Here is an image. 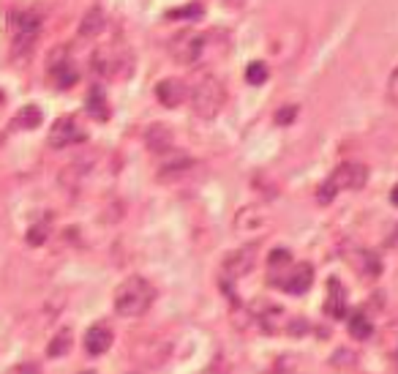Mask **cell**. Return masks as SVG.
<instances>
[{
  "instance_id": "9a60e30c",
  "label": "cell",
  "mask_w": 398,
  "mask_h": 374,
  "mask_svg": "<svg viewBox=\"0 0 398 374\" xmlns=\"http://www.w3.org/2000/svg\"><path fill=\"white\" fill-rule=\"evenodd\" d=\"M172 143H175V137L167 123H153L145 131V145H148V150H153V153H170V150H172Z\"/></svg>"
},
{
  "instance_id": "2e32d148",
  "label": "cell",
  "mask_w": 398,
  "mask_h": 374,
  "mask_svg": "<svg viewBox=\"0 0 398 374\" xmlns=\"http://www.w3.org/2000/svg\"><path fill=\"white\" fill-rule=\"evenodd\" d=\"M292 268V254L287 249H276L270 251V257H267V285L273 287H281L284 282V276H287V270Z\"/></svg>"
},
{
  "instance_id": "ffe728a7",
  "label": "cell",
  "mask_w": 398,
  "mask_h": 374,
  "mask_svg": "<svg viewBox=\"0 0 398 374\" xmlns=\"http://www.w3.org/2000/svg\"><path fill=\"white\" fill-rule=\"evenodd\" d=\"M355 257H358V260H352V265L358 268L365 279H377L382 273V260L374 251H358Z\"/></svg>"
},
{
  "instance_id": "277c9868",
  "label": "cell",
  "mask_w": 398,
  "mask_h": 374,
  "mask_svg": "<svg viewBox=\"0 0 398 374\" xmlns=\"http://www.w3.org/2000/svg\"><path fill=\"white\" fill-rule=\"evenodd\" d=\"M202 50H205V36L194 33V31H183L170 41V55L180 66H194L202 57Z\"/></svg>"
},
{
  "instance_id": "e0dca14e",
  "label": "cell",
  "mask_w": 398,
  "mask_h": 374,
  "mask_svg": "<svg viewBox=\"0 0 398 374\" xmlns=\"http://www.w3.org/2000/svg\"><path fill=\"white\" fill-rule=\"evenodd\" d=\"M106 25V17L101 9H90L79 22V38H96Z\"/></svg>"
},
{
  "instance_id": "4316f807",
  "label": "cell",
  "mask_w": 398,
  "mask_h": 374,
  "mask_svg": "<svg viewBox=\"0 0 398 374\" xmlns=\"http://www.w3.org/2000/svg\"><path fill=\"white\" fill-rule=\"evenodd\" d=\"M336 194H338V189H336L333 180L328 178L319 189H316V202H319V205H330V202L336 199Z\"/></svg>"
},
{
  "instance_id": "83f0119b",
  "label": "cell",
  "mask_w": 398,
  "mask_h": 374,
  "mask_svg": "<svg viewBox=\"0 0 398 374\" xmlns=\"http://www.w3.org/2000/svg\"><path fill=\"white\" fill-rule=\"evenodd\" d=\"M47 235H50L47 224H35V227L28 230V243H31V246H41V243L47 241Z\"/></svg>"
},
{
  "instance_id": "836d02e7",
  "label": "cell",
  "mask_w": 398,
  "mask_h": 374,
  "mask_svg": "<svg viewBox=\"0 0 398 374\" xmlns=\"http://www.w3.org/2000/svg\"><path fill=\"white\" fill-rule=\"evenodd\" d=\"M393 358H396V369H398V350H396V353H393Z\"/></svg>"
},
{
  "instance_id": "4fadbf2b",
  "label": "cell",
  "mask_w": 398,
  "mask_h": 374,
  "mask_svg": "<svg viewBox=\"0 0 398 374\" xmlns=\"http://www.w3.org/2000/svg\"><path fill=\"white\" fill-rule=\"evenodd\" d=\"M325 314L333 320H344L349 314V306H346V290L338 279H330L328 282V298H325Z\"/></svg>"
},
{
  "instance_id": "f546056e",
  "label": "cell",
  "mask_w": 398,
  "mask_h": 374,
  "mask_svg": "<svg viewBox=\"0 0 398 374\" xmlns=\"http://www.w3.org/2000/svg\"><path fill=\"white\" fill-rule=\"evenodd\" d=\"M387 99H390L393 107H398V69L390 74V82H387Z\"/></svg>"
},
{
  "instance_id": "5b68a950",
  "label": "cell",
  "mask_w": 398,
  "mask_h": 374,
  "mask_svg": "<svg viewBox=\"0 0 398 374\" xmlns=\"http://www.w3.org/2000/svg\"><path fill=\"white\" fill-rule=\"evenodd\" d=\"M11 22H14V50L28 53L41 31V17L33 11H22V14H14Z\"/></svg>"
},
{
  "instance_id": "cb8c5ba5",
  "label": "cell",
  "mask_w": 398,
  "mask_h": 374,
  "mask_svg": "<svg viewBox=\"0 0 398 374\" xmlns=\"http://www.w3.org/2000/svg\"><path fill=\"white\" fill-rule=\"evenodd\" d=\"M71 350V331L69 328H63L57 336L50 341V347H47V356L50 358H60V356H66Z\"/></svg>"
},
{
  "instance_id": "30bf717a",
  "label": "cell",
  "mask_w": 398,
  "mask_h": 374,
  "mask_svg": "<svg viewBox=\"0 0 398 374\" xmlns=\"http://www.w3.org/2000/svg\"><path fill=\"white\" fill-rule=\"evenodd\" d=\"M257 263V254H254V246H243L238 251H229L224 257V276L226 279H241L245 273H251V268Z\"/></svg>"
},
{
  "instance_id": "d4e9b609",
  "label": "cell",
  "mask_w": 398,
  "mask_h": 374,
  "mask_svg": "<svg viewBox=\"0 0 398 374\" xmlns=\"http://www.w3.org/2000/svg\"><path fill=\"white\" fill-rule=\"evenodd\" d=\"M267 63H262V60H254V63H248L245 66V82L248 85H262V82H267Z\"/></svg>"
},
{
  "instance_id": "1f68e13d",
  "label": "cell",
  "mask_w": 398,
  "mask_h": 374,
  "mask_svg": "<svg viewBox=\"0 0 398 374\" xmlns=\"http://www.w3.org/2000/svg\"><path fill=\"white\" fill-rule=\"evenodd\" d=\"M390 202L398 205V186H393V192H390Z\"/></svg>"
},
{
  "instance_id": "ba28073f",
  "label": "cell",
  "mask_w": 398,
  "mask_h": 374,
  "mask_svg": "<svg viewBox=\"0 0 398 374\" xmlns=\"http://www.w3.org/2000/svg\"><path fill=\"white\" fill-rule=\"evenodd\" d=\"M314 285V268L311 263H292V268L287 270L281 290L284 292H292V295H303L309 292V287Z\"/></svg>"
},
{
  "instance_id": "7a4b0ae2",
  "label": "cell",
  "mask_w": 398,
  "mask_h": 374,
  "mask_svg": "<svg viewBox=\"0 0 398 374\" xmlns=\"http://www.w3.org/2000/svg\"><path fill=\"white\" fill-rule=\"evenodd\" d=\"M306 50V28L297 22V19H287L281 22L273 36L267 38V53L273 55V60L281 66H289L294 63Z\"/></svg>"
},
{
  "instance_id": "8992f818",
  "label": "cell",
  "mask_w": 398,
  "mask_h": 374,
  "mask_svg": "<svg viewBox=\"0 0 398 374\" xmlns=\"http://www.w3.org/2000/svg\"><path fill=\"white\" fill-rule=\"evenodd\" d=\"M333 186L338 189V192H358V189H363L365 183H368V170H365V164H358V161H346L341 164L333 175Z\"/></svg>"
},
{
  "instance_id": "ac0fdd59",
  "label": "cell",
  "mask_w": 398,
  "mask_h": 374,
  "mask_svg": "<svg viewBox=\"0 0 398 374\" xmlns=\"http://www.w3.org/2000/svg\"><path fill=\"white\" fill-rule=\"evenodd\" d=\"M346 328H349V336H355L358 341H368L374 336V322L365 317L363 312H355V314H346Z\"/></svg>"
},
{
  "instance_id": "d590c367",
  "label": "cell",
  "mask_w": 398,
  "mask_h": 374,
  "mask_svg": "<svg viewBox=\"0 0 398 374\" xmlns=\"http://www.w3.org/2000/svg\"><path fill=\"white\" fill-rule=\"evenodd\" d=\"M0 101H3V90H0Z\"/></svg>"
},
{
  "instance_id": "9c48e42d",
  "label": "cell",
  "mask_w": 398,
  "mask_h": 374,
  "mask_svg": "<svg viewBox=\"0 0 398 374\" xmlns=\"http://www.w3.org/2000/svg\"><path fill=\"white\" fill-rule=\"evenodd\" d=\"M257 320L267 334H292L294 317H289L276 303H267L262 312H257Z\"/></svg>"
},
{
  "instance_id": "7402d4cb",
  "label": "cell",
  "mask_w": 398,
  "mask_h": 374,
  "mask_svg": "<svg viewBox=\"0 0 398 374\" xmlns=\"http://www.w3.org/2000/svg\"><path fill=\"white\" fill-rule=\"evenodd\" d=\"M191 164H194V161H191L189 156H175V159H170L167 164H161V170H158V180L177 178V175H183V172H189Z\"/></svg>"
},
{
  "instance_id": "44dd1931",
  "label": "cell",
  "mask_w": 398,
  "mask_h": 374,
  "mask_svg": "<svg viewBox=\"0 0 398 374\" xmlns=\"http://www.w3.org/2000/svg\"><path fill=\"white\" fill-rule=\"evenodd\" d=\"M118 55L112 53V50H99V53L93 55V72L99 74V77H112V74H118Z\"/></svg>"
},
{
  "instance_id": "484cf974",
  "label": "cell",
  "mask_w": 398,
  "mask_h": 374,
  "mask_svg": "<svg viewBox=\"0 0 398 374\" xmlns=\"http://www.w3.org/2000/svg\"><path fill=\"white\" fill-rule=\"evenodd\" d=\"M167 17L170 19H197V17H202V6H199V3H191V6H183V9H172Z\"/></svg>"
},
{
  "instance_id": "603a6c76",
  "label": "cell",
  "mask_w": 398,
  "mask_h": 374,
  "mask_svg": "<svg viewBox=\"0 0 398 374\" xmlns=\"http://www.w3.org/2000/svg\"><path fill=\"white\" fill-rule=\"evenodd\" d=\"M41 121H44V115H41V109L35 107V104H28V107H22L17 112V118H14V123L19 126V128H38L41 126Z\"/></svg>"
},
{
  "instance_id": "8fae6325",
  "label": "cell",
  "mask_w": 398,
  "mask_h": 374,
  "mask_svg": "<svg viewBox=\"0 0 398 374\" xmlns=\"http://www.w3.org/2000/svg\"><path fill=\"white\" fill-rule=\"evenodd\" d=\"M50 77L60 90H69L79 79V72H77V66H74L69 55L57 53L55 57H50Z\"/></svg>"
},
{
  "instance_id": "f1b7e54d",
  "label": "cell",
  "mask_w": 398,
  "mask_h": 374,
  "mask_svg": "<svg viewBox=\"0 0 398 374\" xmlns=\"http://www.w3.org/2000/svg\"><path fill=\"white\" fill-rule=\"evenodd\" d=\"M297 118V107L294 104H284V107L276 112V123L278 126H289Z\"/></svg>"
},
{
  "instance_id": "52a82bcc",
  "label": "cell",
  "mask_w": 398,
  "mask_h": 374,
  "mask_svg": "<svg viewBox=\"0 0 398 374\" xmlns=\"http://www.w3.org/2000/svg\"><path fill=\"white\" fill-rule=\"evenodd\" d=\"M74 143H85V131L79 128L74 118H57L50 128V148L60 150V148H69Z\"/></svg>"
},
{
  "instance_id": "d6986e66",
  "label": "cell",
  "mask_w": 398,
  "mask_h": 374,
  "mask_svg": "<svg viewBox=\"0 0 398 374\" xmlns=\"http://www.w3.org/2000/svg\"><path fill=\"white\" fill-rule=\"evenodd\" d=\"M87 115L90 118H96V121H109V104H106V96H104V90L101 88H93L90 93H87Z\"/></svg>"
},
{
  "instance_id": "d6a6232c",
  "label": "cell",
  "mask_w": 398,
  "mask_h": 374,
  "mask_svg": "<svg viewBox=\"0 0 398 374\" xmlns=\"http://www.w3.org/2000/svg\"><path fill=\"white\" fill-rule=\"evenodd\" d=\"M224 3H229V6H241L243 0H224Z\"/></svg>"
},
{
  "instance_id": "7c38bea8",
  "label": "cell",
  "mask_w": 398,
  "mask_h": 374,
  "mask_svg": "<svg viewBox=\"0 0 398 374\" xmlns=\"http://www.w3.org/2000/svg\"><path fill=\"white\" fill-rule=\"evenodd\" d=\"M189 96V88L183 79H175V77H167L156 85V99L158 104H164L167 109H175L183 104V99Z\"/></svg>"
},
{
  "instance_id": "e575fe53",
  "label": "cell",
  "mask_w": 398,
  "mask_h": 374,
  "mask_svg": "<svg viewBox=\"0 0 398 374\" xmlns=\"http://www.w3.org/2000/svg\"><path fill=\"white\" fill-rule=\"evenodd\" d=\"M79 374H96V372H79Z\"/></svg>"
},
{
  "instance_id": "5bb4252c",
  "label": "cell",
  "mask_w": 398,
  "mask_h": 374,
  "mask_svg": "<svg viewBox=\"0 0 398 374\" xmlns=\"http://www.w3.org/2000/svg\"><path fill=\"white\" fill-rule=\"evenodd\" d=\"M112 331H109V325L104 322H96V325H90L85 334V350L87 356H104L106 350L112 347Z\"/></svg>"
},
{
  "instance_id": "6da1fadb",
  "label": "cell",
  "mask_w": 398,
  "mask_h": 374,
  "mask_svg": "<svg viewBox=\"0 0 398 374\" xmlns=\"http://www.w3.org/2000/svg\"><path fill=\"white\" fill-rule=\"evenodd\" d=\"M156 301V287L145 276H128L115 290V312L121 317H142Z\"/></svg>"
},
{
  "instance_id": "3957f363",
  "label": "cell",
  "mask_w": 398,
  "mask_h": 374,
  "mask_svg": "<svg viewBox=\"0 0 398 374\" xmlns=\"http://www.w3.org/2000/svg\"><path fill=\"white\" fill-rule=\"evenodd\" d=\"M224 104H226L224 82L219 77H213V74H202L194 82V88H191V109H194V115L202 118V121H213L224 109Z\"/></svg>"
},
{
  "instance_id": "4dcf8cb0",
  "label": "cell",
  "mask_w": 398,
  "mask_h": 374,
  "mask_svg": "<svg viewBox=\"0 0 398 374\" xmlns=\"http://www.w3.org/2000/svg\"><path fill=\"white\" fill-rule=\"evenodd\" d=\"M17 374H41V366L38 363H22L17 369Z\"/></svg>"
}]
</instances>
